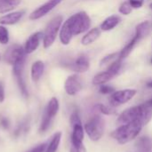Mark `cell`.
I'll use <instances>...</instances> for the list:
<instances>
[{"label":"cell","mask_w":152,"mask_h":152,"mask_svg":"<svg viewBox=\"0 0 152 152\" xmlns=\"http://www.w3.org/2000/svg\"><path fill=\"white\" fill-rule=\"evenodd\" d=\"M70 125L71 126H74L76 125H78V124H82L81 122V119H80V116L78 114L77 111H74L71 116H70Z\"/></svg>","instance_id":"30"},{"label":"cell","mask_w":152,"mask_h":152,"mask_svg":"<svg viewBox=\"0 0 152 152\" xmlns=\"http://www.w3.org/2000/svg\"><path fill=\"white\" fill-rule=\"evenodd\" d=\"M9 42V32L6 28L0 26V44L6 45Z\"/></svg>","instance_id":"27"},{"label":"cell","mask_w":152,"mask_h":152,"mask_svg":"<svg viewBox=\"0 0 152 152\" xmlns=\"http://www.w3.org/2000/svg\"><path fill=\"white\" fill-rule=\"evenodd\" d=\"M141 41V39L136 36L134 35V37L132 38V40L119 52V54H118V58L121 59V60H124L126 59V57L129 56V54L133 52V50L134 49V47L136 46V45Z\"/></svg>","instance_id":"19"},{"label":"cell","mask_w":152,"mask_h":152,"mask_svg":"<svg viewBox=\"0 0 152 152\" xmlns=\"http://www.w3.org/2000/svg\"><path fill=\"white\" fill-rule=\"evenodd\" d=\"M122 61H123V60L118 58V59H116L113 62H111V63L109 65L108 70L110 71L115 77L118 76V75L120 73V70H121V69H122Z\"/></svg>","instance_id":"24"},{"label":"cell","mask_w":152,"mask_h":152,"mask_svg":"<svg viewBox=\"0 0 152 152\" xmlns=\"http://www.w3.org/2000/svg\"><path fill=\"white\" fill-rule=\"evenodd\" d=\"M101 32L102 29L99 28H94L90 30L87 31L86 34H85V36L82 37L81 39V44L83 45H92L93 43H94L101 36Z\"/></svg>","instance_id":"16"},{"label":"cell","mask_w":152,"mask_h":152,"mask_svg":"<svg viewBox=\"0 0 152 152\" xmlns=\"http://www.w3.org/2000/svg\"><path fill=\"white\" fill-rule=\"evenodd\" d=\"M151 25L150 21H148V20L142 21L136 26L134 35H136L142 40V38L146 37L149 35V33L151 31Z\"/></svg>","instance_id":"21"},{"label":"cell","mask_w":152,"mask_h":152,"mask_svg":"<svg viewBox=\"0 0 152 152\" xmlns=\"http://www.w3.org/2000/svg\"><path fill=\"white\" fill-rule=\"evenodd\" d=\"M147 102L148 104H150L151 106H152V99H151V100H149V101H148V102Z\"/></svg>","instance_id":"37"},{"label":"cell","mask_w":152,"mask_h":152,"mask_svg":"<svg viewBox=\"0 0 152 152\" xmlns=\"http://www.w3.org/2000/svg\"><path fill=\"white\" fill-rule=\"evenodd\" d=\"M115 76L109 71L108 69L106 71H102L98 73L97 75H95L93 78V84L94 86H102V85H105L107 82L110 81L112 78H114Z\"/></svg>","instance_id":"18"},{"label":"cell","mask_w":152,"mask_h":152,"mask_svg":"<svg viewBox=\"0 0 152 152\" xmlns=\"http://www.w3.org/2000/svg\"><path fill=\"white\" fill-rule=\"evenodd\" d=\"M20 3L21 0H0V13H4L13 10Z\"/></svg>","instance_id":"22"},{"label":"cell","mask_w":152,"mask_h":152,"mask_svg":"<svg viewBox=\"0 0 152 152\" xmlns=\"http://www.w3.org/2000/svg\"><path fill=\"white\" fill-rule=\"evenodd\" d=\"M0 125L4 129H7L9 127V120L5 118H3L0 119Z\"/></svg>","instance_id":"33"},{"label":"cell","mask_w":152,"mask_h":152,"mask_svg":"<svg viewBox=\"0 0 152 152\" xmlns=\"http://www.w3.org/2000/svg\"><path fill=\"white\" fill-rule=\"evenodd\" d=\"M4 100V87L2 82H0V102H3Z\"/></svg>","instance_id":"35"},{"label":"cell","mask_w":152,"mask_h":152,"mask_svg":"<svg viewBox=\"0 0 152 152\" xmlns=\"http://www.w3.org/2000/svg\"><path fill=\"white\" fill-rule=\"evenodd\" d=\"M72 70L77 73H85L90 68V61L86 55H80L78 56L71 64L69 66Z\"/></svg>","instance_id":"11"},{"label":"cell","mask_w":152,"mask_h":152,"mask_svg":"<svg viewBox=\"0 0 152 152\" xmlns=\"http://www.w3.org/2000/svg\"><path fill=\"white\" fill-rule=\"evenodd\" d=\"M59 108H60L59 101L57 100V98L53 97L49 101V102L47 103V105L45 109V112H44V115H43V118L41 120V124L39 126L40 133H45V131L48 130L54 117L58 113Z\"/></svg>","instance_id":"5"},{"label":"cell","mask_w":152,"mask_h":152,"mask_svg":"<svg viewBox=\"0 0 152 152\" xmlns=\"http://www.w3.org/2000/svg\"><path fill=\"white\" fill-rule=\"evenodd\" d=\"M69 152H86L85 147H77L74 145H71Z\"/></svg>","instance_id":"34"},{"label":"cell","mask_w":152,"mask_h":152,"mask_svg":"<svg viewBox=\"0 0 152 152\" xmlns=\"http://www.w3.org/2000/svg\"><path fill=\"white\" fill-rule=\"evenodd\" d=\"M121 21V18L120 16L117 15V14H113L110 15L109 17H107L101 24V29L103 31H110L112 30L113 28H115Z\"/></svg>","instance_id":"15"},{"label":"cell","mask_w":152,"mask_h":152,"mask_svg":"<svg viewBox=\"0 0 152 152\" xmlns=\"http://www.w3.org/2000/svg\"><path fill=\"white\" fill-rule=\"evenodd\" d=\"M62 21L63 17L61 15H56L47 24L43 36V44L45 49L51 47L54 43L56 37L62 25Z\"/></svg>","instance_id":"4"},{"label":"cell","mask_w":152,"mask_h":152,"mask_svg":"<svg viewBox=\"0 0 152 152\" xmlns=\"http://www.w3.org/2000/svg\"><path fill=\"white\" fill-rule=\"evenodd\" d=\"M84 129L91 141L98 142L104 134L105 121L101 116L96 115L86 123Z\"/></svg>","instance_id":"3"},{"label":"cell","mask_w":152,"mask_h":152,"mask_svg":"<svg viewBox=\"0 0 152 152\" xmlns=\"http://www.w3.org/2000/svg\"><path fill=\"white\" fill-rule=\"evenodd\" d=\"M128 2L133 9H140L144 4V0H129Z\"/></svg>","instance_id":"31"},{"label":"cell","mask_w":152,"mask_h":152,"mask_svg":"<svg viewBox=\"0 0 152 152\" xmlns=\"http://www.w3.org/2000/svg\"><path fill=\"white\" fill-rule=\"evenodd\" d=\"M94 108L99 111L101 112L102 114H104V115H107V116H110V115H114L116 114V111L113 108L111 107H109L107 105H104V104H102V103H98L94 106Z\"/></svg>","instance_id":"25"},{"label":"cell","mask_w":152,"mask_h":152,"mask_svg":"<svg viewBox=\"0 0 152 152\" xmlns=\"http://www.w3.org/2000/svg\"><path fill=\"white\" fill-rule=\"evenodd\" d=\"M46 147H47V143H41L27 152H45Z\"/></svg>","instance_id":"32"},{"label":"cell","mask_w":152,"mask_h":152,"mask_svg":"<svg viewBox=\"0 0 152 152\" xmlns=\"http://www.w3.org/2000/svg\"><path fill=\"white\" fill-rule=\"evenodd\" d=\"M151 63L152 64V57H151Z\"/></svg>","instance_id":"39"},{"label":"cell","mask_w":152,"mask_h":152,"mask_svg":"<svg viewBox=\"0 0 152 152\" xmlns=\"http://www.w3.org/2000/svg\"><path fill=\"white\" fill-rule=\"evenodd\" d=\"M26 53L24 51V48L20 46V45H12L7 48L4 54V61L8 64L13 65L15 62L24 60L26 56Z\"/></svg>","instance_id":"7"},{"label":"cell","mask_w":152,"mask_h":152,"mask_svg":"<svg viewBox=\"0 0 152 152\" xmlns=\"http://www.w3.org/2000/svg\"><path fill=\"white\" fill-rule=\"evenodd\" d=\"M141 112V105L131 107L124 110L118 117V123L119 125H126L134 121H138Z\"/></svg>","instance_id":"9"},{"label":"cell","mask_w":152,"mask_h":152,"mask_svg":"<svg viewBox=\"0 0 152 152\" xmlns=\"http://www.w3.org/2000/svg\"><path fill=\"white\" fill-rule=\"evenodd\" d=\"M25 14L24 11H17L11 13H8L6 15H3L0 17V24L3 25H13L16 24L18 21L20 20V19Z\"/></svg>","instance_id":"14"},{"label":"cell","mask_w":152,"mask_h":152,"mask_svg":"<svg viewBox=\"0 0 152 152\" xmlns=\"http://www.w3.org/2000/svg\"><path fill=\"white\" fill-rule=\"evenodd\" d=\"M137 94L135 89H125L115 91L110 96V104L112 107H117L122 104H125L131 101Z\"/></svg>","instance_id":"6"},{"label":"cell","mask_w":152,"mask_h":152,"mask_svg":"<svg viewBox=\"0 0 152 152\" xmlns=\"http://www.w3.org/2000/svg\"><path fill=\"white\" fill-rule=\"evenodd\" d=\"M0 59H1V57H0Z\"/></svg>","instance_id":"40"},{"label":"cell","mask_w":152,"mask_h":152,"mask_svg":"<svg viewBox=\"0 0 152 152\" xmlns=\"http://www.w3.org/2000/svg\"><path fill=\"white\" fill-rule=\"evenodd\" d=\"M147 87H149V88H152V80L147 83Z\"/></svg>","instance_id":"36"},{"label":"cell","mask_w":152,"mask_h":152,"mask_svg":"<svg viewBox=\"0 0 152 152\" xmlns=\"http://www.w3.org/2000/svg\"><path fill=\"white\" fill-rule=\"evenodd\" d=\"M44 34L42 32H36L34 34H32L28 40L26 41L25 46H24V51L26 53H32L33 52H35L39 44H40V40L42 39Z\"/></svg>","instance_id":"12"},{"label":"cell","mask_w":152,"mask_h":152,"mask_svg":"<svg viewBox=\"0 0 152 152\" xmlns=\"http://www.w3.org/2000/svg\"><path fill=\"white\" fill-rule=\"evenodd\" d=\"M150 7H151V9H152V3L150 4Z\"/></svg>","instance_id":"38"},{"label":"cell","mask_w":152,"mask_h":152,"mask_svg":"<svg viewBox=\"0 0 152 152\" xmlns=\"http://www.w3.org/2000/svg\"><path fill=\"white\" fill-rule=\"evenodd\" d=\"M61 132H57L53 134L51 142L49 144H47L45 152H56L58 151L60 142H61Z\"/></svg>","instance_id":"23"},{"label":"cell","mask_w":152,"mask_h":152,"mask_svg":"<svg viewBox=\"0 0 152 152\" xmlns=\"http://www.w3.org/2000/svg\"><path fill=\"white\" fill-rule=\"evenodd\" d=\"M91 24V18L84 11L71 15L61 27L59 36L61 43L64 45H68L73 37L87 31Z\"/></svg>","instance_id":"1"},{"label":"cell","mask_w":152,"mask_h":152,"mask_svg":"<svg viewBox=\"0 0 152 152\" xmlns=\"http://www.w3.org/2000/svg\"><path fill=\"white\" fill-rule=\"evenodd\" d=\"M138 152L152 151V138L149 136H142L136 140L134 144Z\"/></svg>","instance_id":"17"},{"label":"cell","mask_w":152,"mask_h":152,"mask_svg":"<svg viewBox=\"0 0 152 152\" xmlns=\"http://www.w3.org/2000/svg\"><path fill=\"white\" fill-rule=\"evenodd\" d=\"M133 8L131 6V4H129V2H124L120 4L118 11L121 14L123 15H129L132 12Z\"/></svg>","instance_id":"28"},{"label":"cell","mask_w":152,"mask_h":152,"mask_svg":"<svg viewBox=\"0 0 152 152\" xmlns=\"http://www.w3.org/2000/svg\"><path fill=\"white\" fill-rule=\"evenodd\" d=\"M85 137V129L82 124L76 125L72 126V134H71V145L77 147H84L83 142Z\"/></svg>","instance_id":"13"},{"label":"cell","mask_w":152,"mask_h":152,"mask_svg":"<svg viewBox=\"0 0 152 152\" xmlns=\"http://www.w3.org/2000/svg\"><path fill=\"white\" fill-rule=\"evenodd\" d=\"M64 89L67 94L73 96L78 94L82 89V84L80 81V78L77 75H70L67 77L65 84H64Z\"/></svg>","instance_id":"10"},{"label":"cell","mask_w":152,"mask_h":152,"mask_svg":"<svg viewBox=\"0 0 152 152\" xmlns=\"http://www.w3.org/2000/svg\"><path fill=\"white\" fill-rule=\"evenodd\" d=\"M142 127L143 126L139 121H134L129 124L120 125L111 135L119 144H126L139 135Z\"/></svg>","instance_id":"2"},{"label":"cell","mask_w":152,"mask_h":152,"mask_svg":"<svg viewBox=\"0 0 152 152\" xmlns=\"http://www.w3.org/2000/svg\"><path fill=\"white\" fill-rule=\"evenodd\" d=\"M99 92L102 94H111L115 92V88L110 86L102 85V86H100Z\"/></svg>","instance_id":"29"},{"label":"cell","mask_w":152,"mask_h":152,"mask_svg":"<svg viewBox=\"0 0 152 152\" xmlns=\"http://www.w3.org/2000/svg\"><path fill=\"white\" fill-rule=\"evenodd\" d=\"M63 0H48L46 3L39 6L37 9L33 11L29 14V19L30 20H38L44 16H45L47 13H49L53 9H54L58 4H60Z\"/></svg>","instance_id":"8"},{"label":"cell","mask_w":152,"mask_h":152,"mask_svg":"<svg viewBox=\"0 0 152 152\" xmlns=\"http://www.w3.org/2000/svg\"><path fill=\"white\" fill-rule=\"evenodd\" d=\"M45 70V64L42 61H35L31 66V78L34 82H37Z\"/></svg>","instance_id":"20"},{"label":"cell","mask_w":152,"mask_h":152,"mask_svg":"<svg viewBox=\"0 0 152 152\" xmlns=\"http://www.w3.org/2000/svg\"><path fill=\"white\" fill-rule=\"evenodd\" d=\"M118 54L119 53H110V54H108L106 56H104L102 60H101V62H100V66L102 67V66H105V65H110L111 62H113L116 59L118 58Z\"/></svg>","instance_id":"26"}]
</instances>
